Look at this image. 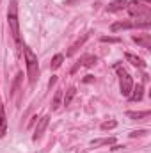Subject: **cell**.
Returning <instances> with one entry per match:
<instances>
[{
    "mask_svg": "<svg viewBox=\"0 0 151 153\" xmlns=\"http://www.w3.org/2000/svg\"><path fill=\"white\" fill-rule=\"evenodd\" d=\"M75 94H76V89H75V87H70V89H68V93L64 94V100H62L64 103H62V105H66V107H68V105L71 103V100L75 98Z\"/></svg>",
    "mask_w": 151,
    "mask_h": 153,
    "instance_id": "cell-14",
    "label": "cell"
},
{
    "mask_svg": "<svg viewBox=\"0 0 151 153\" xmlns=\"http://www.w3.org/2000/svg\"><path fill=\"white\" fill-rule=\"evenodd\" d=\"M23 53H25V62H27V75L30 84H34L39 76V62H38V55L29 48V46H23Z\"/></svg>",
    "mask_w": 151,
    "mask_h": 153,
    "instance_id": "cell-1",
    "label": "cell"
},
{
    "mask_svg": "<svg viewBox=\"0 0 151 153\" xmlns=\"http://www.w3.org/2000/svg\"><path fill=\"white\" fill-rule=\"evenodd\" d=\"M7 134V117H5V109L0 105V139Z\"/></svg>",
    "mask_w": 151,
    "mask_h": 153,
    "instance_id": "cell-10",
    "label": "cell"
},
{
    "mask_svg": "<svg viewBox=\"0 0 151 153\" xmlns=\"http://www.w3.org/2000/svg\"><path fill=\"white\" fill-rule=\"evenodd\" d=\"M139 2H144L146 5H150V4H151V0H139Z\"/></svg>",
    "mask_w": 151,
    "mask_h": 153,
    "instance_id": "cell-22",
    "label": "cell"
},
{
    "mask_svg": "<svg viewBox=\"0 0 151 153\" xmlns=\"http://www.w3.org/2000/svg\"><path fill=\"white\" fill-rule=\"evenodd\" d=\"M115 126H117L115 121H105V123H101V130H110V128H115Z\"/></svg>",
    "mask_w": 151,
    "mask_h": 153,
    "instance_id": "cell-18",
    "label": "cell"
},
{
    "mask_svg": "<svg viewBox=\"0 0 151 153\" xmlns=\"http://www.w3.org/2000/svg\"><path fill=\"white\" fill-rule=\"evenodd\" d=\"M87 39H89V34H84V36H82L80 39H76L75 43L71 45V48L68 50V57H71V55H75L76 52H78V48H80V46H82V45H84V43H85Z\"/></svg>",
    "mask_w": 151,
    "mask_h": 153,
    "instance_id": "cell-9",
    "label": "cell"
},
{
    "mask_svg": "<svg viewBox=\"0 0 151 153\" xmlns=\"http://www.w3.org/2000/svg\"><path fill=\"white\" fill-rule=\"evenodd\" d=\"M126 9H128V13H130V16H132V18H137V20H150V18H151V9H150V5H146V4H141L139 0L128 2Z\"/></svg>",
    "mask_w": 151,
    "mask_h": 153,
    "instance_id": "cell-3",
    "label": "cell"
},
{
    "mask_svg": "<svg viewBox=\"0 0 151 153\" xmlns=\"http://www.w3.org/2000/svg\"><path fill=\"white\" fill-rule=\"evenodd\" d=\"M115 71L119 75V89H121V94L128 98L130 93H132V89H133V80H132V76L126 73V70H123L119 64H115Z\"/></svg>",
    "mask_w": 151,
    "mask_h": 153,
    "instance_id": "cell-4",
    "label": "cell"
},
{
    "mask_svg": "<svg viewBox=\"0 0 151 153\" xmlns=\"http://www.w3.org/2000/svg\"><path fill=\"white\" fill-rule=\"evenodd\" d=\"M48 119H50V117H48V116H43V117H41V119H39L38 126H36V134H34V137H32V139H34V141H38L39 137H41V135H43V134H44V128H46V126H48Z\"/></svg>",
    "mask_w": 151,
    "mask_h": 153,
    "instance_id": "cell-6",
    "label": "cell"
},
{
    "mask_svg": "<svg viewBox=\"0 0 151 153\" xmlns=\"http://www.w3.org/2000/svg\"><path fill=\"white\" fill-rule=\"evenodd\" d=\"M61 100H62V91H57V93H55V96H53V100H52V109H53V111H55V109H59Z\"/></svg>",
    "mask_w": 151,
    "mask_h": 153,
    "instance_id": "cell-17",
    "label": "cell"
},
{
    "mask_svg": "<svg viewBox=\"0 0 151 153\" xmlns=\"http://www.w3.org/2000/svg\"><path fill=\"white\" fill-rule=\"evenodd\" d=\"M124 57H126V61H128L130 64H133V66H137V68H146V62H144L141 57H137L135 53H130V52H128Z\"/></svg>",
    "mask_w": 151,
    "mask_h": 153,
    "instance_id": "cell-11",
    "label": "cell"
},
{
    "mask_svg": "<svg viewBox=\"0 0 151 153\" xmlns=\"http://www.w3.org/2000/svg\"><path fill=\"white\" fill-rule=\"evenodd\" d=\"M55 82H57V76H52V80H50V87H52V85H53Z\"/></svg>",
    "mask_w": 151,
    "mask_h": 153,
    "instance_id": "cell-21",
    "label": "cell"
},
{
    "mask_svg": "<svg viewBox=\"0 0 151 153\" xmlns=\"http://www.w3.org/2000/svg\"><path fill=\"white\" fill-rule=\"evenodd\" d=\"M7 22H9V27H11L14 41L18 43V46H21V43H20V23H18V4H16V0H11V4H9Z\"/></svg>",
    "mask_w": 151,
    "mask_h": 153,
    "instance_id": "cell-2",
    "label": "cell"
},
{
    "mask_svg": "<svg viewBox=\"0 0 151 153\" xmlns=\"http://www.w3.org/2000/svg\"><path fill=\"white\" fill-rule=\"evenodd\" d=\"M101 43H121L119 38H110V36H103L101 38Z\"/></svg>",
    "mask_w": 151,
    "mask_h": 153,
    "instance_id": "cell-19",
    "label": "cell"
},
{
    "mask_svg": "<svg viewBox=\"0 0 151 153\" xmlns=\"http://www.w3.org/2000/svg\"><path fill=\"white\" fill-rule=\"evenodd\" d=\"M144 134H148V132L146 130H139V132H132L130 137H137V135H144Z\"/></svg>",
    "mask_w": 151,
    "mask_h": 153,
    "instance_id": "cell-20",
    "label": "cell"
},
{
    "mask_svg": "<svg viewBox=\"0 0 151 153\" xmlns=\"http://www.w3.org/2000/svg\"><path fill=\"white\" fill-rule=\"evenodd\" d=\"M115 143V139L114 137H107V139H94V141H91V144L93 146H105V144H114Z\"/></svg>",
    "mask_w": 151,
    "mask_h": 153,
    "instance_id": "cell-15",
    "label": "cell"
},
{
    "mask_svg": "<svg viewBox=\"0 0 151 153\" xmlns=\"http://www.w3.org/2000/svg\"><path fill=\"white\" fill-rule=\"evenodd\" d=\"M144 87H142V84H137V85H133V89H132V93H130V100L132 102H141L142 100V96H144Z\"/></svg>",
    "mask_w": 151,
    "mask_h": 153,
    "instance_id": "cell-8",
    "label": "cell"
},
{
    "mask_svg": "<svg viewBox=\"0 0 151 153\" xmlns=\"http://www.w3.org/2000/svg\"><path fill=\"white\" fill-rule=\"evenodd\" d=\"M126 5H128V0H114L107 5V11L109 13H117V11L126 9Z\"/></svg>",
    "mask_w": 151,
    "mask_h": 153,
    "instance_id": "cell-7",
    "label": "cell"
},
{
    "mask_svg": "<svg viewBox=\"0 0 151 153\" xmlns=\"http://www.w3.org/2000/svg\"><path fill=\"white\" fill-rule=\"evenodd\" d=\"M96 62H98V57H96V55H84V57L78 59V62L71 68V73H76L80 68H91V66H94Z\"/></svg>",
    "mask_w": 151,
    "mask_h": 153,
    "instance_id": "cell-5",
    "label": "cell"
},
{
    "mask_svg": "<svg viewBox=\"0 0 151 153\" xmlns=\"http://www.w3.org/2000/svg\"><path fill=\"white\" fill-rule=\"evenodd\" d=\"M62 61H64V55H61V53H57L53 59H52V62H50V68L52 70H57V68H61V64H62Z\"/></svg>",
    "mask_w": 151,
    "mask_h": 153,
    "instance_id": "cell-16",
    "label": "cell"
},
{
    "mask_svg": "<svg viewBox=\"0 0 151 153\" xmlns=\"http://www.w3.org/2000/svg\"><path fill=\"white\" fill-rule=\"evenodd\" d=\"M150 111H142V112H133V111H128L126 116L132 117V119H142V117H150Z\"/></svg>",
    "mask_w": 151,
    "mask_h": 153,
    "instance_id": "cell-13",
    "label": "cell"
},
{
    "mask_svg": "<svg viewBox=\"0 0 151 153\" xmlns=\"http://www.w3.org/2000/svg\"><path fill=\"white\" fill-rule=\"evenodd\" d=\"M133 41L137 45H141L142 48H151V34H144V36H133Z\"/></svg>",
    "mask_w": 151,
    "mask_h": 153,
    "instance_id": "cell-12",
    "label": "cell"
}]
</instances>
